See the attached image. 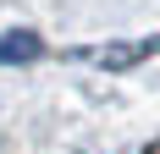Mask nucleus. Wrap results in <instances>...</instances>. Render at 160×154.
Masks as SVG:
<instances>
[{
  "label": "nucleus",
  "mask_w": 160,
  "mask_h": 154,
  "mask_svg": "<svg viewBox=\"0 0 160 154\" xmlns=\"http://www.w3.org/2000/svg\"><path fill=\"white\" fill-rule=\"evenodd\" d=\"M33 55H39V39H33V33H6V39H0V66L33 61Z\"/></svg>",
  "instance_id": "obj_1"
},
{
  "label": "nucleus",
  "mask_w": 160,
  "mask_h": 154,
  "mask_svg": "<svg viewBox=\"0 0 160 154\" xmlns=\"http://www.w3.org/2000/svg\"><path fill=\"white\" fill-rule=\"evenodd\" d=\"M149 50H160V39H144V44H127V50H99L94 61L99 66H132L138 55H149Z\"/></svg>",
  "instance_id": "obj_2"
},
{
  "label": "nucleus",
  "mask_w": 160,
  "mask_h": 154,
  "mask_svg": "<svg viewBox=\"0 0 160 154\" xmlns=\"http://www.w3.org/2000/svg\"><path fill=\"white\" fill-rule=\"evenodd\" d=\"M149 154H160V143H155V149H149Z\"/></svg>",
  "instance_id": "obj_3"
}]
</instances>
